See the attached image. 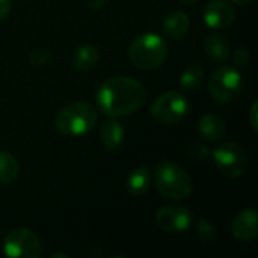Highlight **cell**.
I'll return each mask as SVG.
<instances>
[{"instance_id": "6da1fadb", "label": "cell", "mask_w": 258, "mask_h": 258, "mask_svg": "<svg viewBox=\"0 0 258 258\" xmlns=\"http://www.w3.org/2000/svg\"><path fill=\"white\" fill-rule=\"evenodd\" d=\"M145 86L128 76H112L104 79L97 91V104L109 118H121L135 113L147 103Z\"/></svg>"}, {"instance_id": "7a4b0ae2", "label": "cell", "mask_w": 258, "mask_h": 258, "mask_svg": "<svg viewBox=\"0 0 258 258\" xmlns=\"http://www.w3.org/2000/svg\"><path fill=\"white\" fill-rule=\"evenodd\" d=\"M151 178L157 192L166 200L181 201L192 194V178L187 171L169 160L156 165Z\"/></svg>"}, {"instance_id": "3957f363", "label": "cell", "mask_w": 258, "mask_h": 258, "mask_svg": "<svg viewBox=\"0 0 258 258\" xmlns=\"http://www.w3.org/2000/svg\"><path fill=\"white\" fill-rule=\"evenodd\" d=\"M98 122V113L92 104L86 101H74L62 107L56 118V128L65 136H83L89 133Z\"/></svg>"}, {"instance_id": "277c9868", "label": "cell", "mask_w": 258, "mask_h": 258, "mask_svg": "<svg viewBox=\"0 0 258 258\" xmlns=\"http://www.w3.org/2000/svg\"><path fill=\"white\" fill-rule=\"evenodd\" d=\"M128 57L141 70H156L168 57V44L157 33H142L132 41Z\"/></svg>"}, {"instance_id": "5b68a950", "label": "cell", "mask_w": 258, "mask_h": 258, "mask_svg": "<svg viewBox=\"0 0 258 258\" xmlns=\"http://www.w3.org/2000/svg\"><path fill=\"white\" fill-rule=\"evenodd\" d=\"M242 85V76L237 68L231 65H222L210 76L209 94L216 103L228 104L239 97Z\"/></svg>"}, {"instance_id": "8992f818", "label": "cell", "mask_w": 258, "mask_h": 258, "mask_svg": "<svg viewBox=\"0 0 258 258\" xmlns=\"http://www.w3.org/2000/svg\"><path fill=\"white\" fill-rule=\"evenodd\" d=\"M189 112L187 98L178 91H168L159 95L151 104L153 118L165 125L181 122Z\"/></svg>"}, {"instance_id": "52a82bcc", "label": "cell", "mask_w": 258, "mask_h": 258, "mask_svg": "<svg viewBox=\"0 0 258 258\" xmlns=\"http://www.w3.org/2000/svg\"><path fill=\"white\" fill-rule=\"evenodd\" d=\"M212 157L218 171L227 178H240L248 169V154L236 142H224L213 153Z\"/></svg>"}, {"instance_id": "ba28073f", "label": "cell", "mask_w": 258, "mask_h": 258, "mask_svg": "<svg viewBox=\"0 0 258 258\" xmlns=\"http://www.w3.org/2000/svg\"><path fill=\"white\" fill-rule=\"evenodd\" d=\"M42 252L39 237L29 228H15L3 240V254L11 258H38Z\"/></svg>"}, {"instance_id": "9c48e42d", "label": "cell", "mask_w": 258, "mask_h": 258, "mask_svg": "<svg viewBox=\"0 0 258 258\" xmlns=\"http://www.w3.org/2000/svg\"><path fill=\"white\" fill-rule=\"evenodd\" d=\"M194 222V216L186 207L178 206H163L156 212V224L157 227L169 234L184 233L190 228Z\"/></svg>"}, {"instance_id": "30bf717a", "label": "cell", "mask_w": 258, "mask_h": 258, "mask_svg": "<svg viewBox=\"0 0 258 258\" xmlns=\"http://www.w3.org/2000/svg\"><path fill=\"white\" fill-rule=\"evenodd\" d=\"M236 18L234 6L228 0H212L204 8V21L210 29H228Z\"/></svg>"}, {"instance_id": "8fae6325", "label": "cell", "mask_w": 258, "mask_h": 258, "mask_svg": "<svg viewBox=\"0 0 258 258\" xmlns=\"http://www.w3.org/2000/svg\"><path fill=\"white\" fill-rule=\"evenodd\" d=\"M233 236L240 242H251L258 236V213L254 207L245 209L233 219Z\"/></svg>"}, {"instance_id": "7c38bea8", "label": "cell", "mask_w": 258, "mask_h": 258, "mask_svg": "<svg viewBox=\"0 0 258 258\" xmlns=\"http://www.w3.org/2000/svg\"><path fill=\"white\" fill-rule=\"evenodd\" d=\"M225 132H227L225 121L219 115L206 113L198 121V133L207 142H218L219 139L224 138Z\"/></svg>"}, {"instance_id": "4fadbf2b", "label": "cell", "mask_w": 258, "mask_h": 258, "mask_svg": "<svg viewBox=\"0 0 258 258\" xmlns=\"http://www.w3.org/2000/svg\"><path fill=\"white\" fill-rule=\"evenodd\" d=\"M190 21L187 14L181 12V11H174L169 12L168 15H165V18L162 20V32L172 39H180L183 38L187 30H189Z\"/></svg>"}, {"instance_id": "5bb4252c", "label": "cell", "mask_w": 258, "mask_h": 258, "mask_svg": "<svg viewBox=\"0 0 258 258\" xmlns=\"http://www.w3.org/2000/svg\"><path fill=\"white\" fill-rule=\"evenodd\" d=\"M100 141L107 150H110V151L118 150L124 142V127H122V124L118 122L115 118H110V119L104 121L101 124V128H100Z\"/></svg>"}, {"instance_id": "9a60e30c", "label": "cell", "mask_w": 258, "mask_h": 258, "mask_svg": "<svg viewBox=\"0 0 258 258\" xmlns=\"http://www.w3.org/2000/svg\"><path fill=\"white\" fill-rule=\"evenodd\" d=\"M98 60H100V51L92 44H85V45L77 47L71 57L73 67L79 71L92 70L98 63Z\"/></svg>"}, {"instance_id": "2e32d148", "label": "cell", "mask_w": 258, "mask_h": 258, "mask_svg": "<svg viewBox=\"0 0 258 258\" xmlns=\"http://www.w3.org/2000/svg\"><path fill=\"white\" fill-rule=\"evenodd\" d=\"M204 51L209 59L215 62H225L230 57V42L225 36L222 35H210L204 41Z\"/></svg>"}, {"instance_id": "e0dca14e", "label": "cell", "mask_w": 258, "mask_h": 258, "mask_svg": "<svg viewBox=\"0 0 258 258\" xmlns=\"http://www.w3.org/2000/svg\"><path fill=\"white\" fill-rule=\"evenodd\" d=\"M151 184V171L145 166L135 168L127 177V190L133 197H142Z\"/></svg>"}, {"instance_id": "ac0fdd59", "label": "cell", "mask_w": 258, "mask_h": 258, "mask_svg": "<svg viewBox=\"0 0 258 258\" xmlns=\"http://www.w3.org/2000/svg\"><path fill=\"white\" fill-rule=\"evenodd\" d=\"M20 175V165L17 159L8 153L0 150V184H11Z\"/></svg>"}, {"instance_id": "d6986e66", "label": "cell", "mask_w": 258, "mask_h": 258, "mask_svg": "<svg viewBox=\"0 0 258 258\" xmlns=\"http://www.w3.org/2000/svg\"><path fill=\"white\" fill-rule=\"evenodd\" d=\"M204 79V68L200 63H190L180 77V86L184 92H194L200 88Z\"/></svg>"}, {"instance_id": "ffe728a7", "label": "cell", "mask_w": 258, "mask_h": 258, "mask_svg": "<svg viewBox=\"0 0 258 258\" xmlns=\"http://www.w3.org/2000/svg\"><path fill=\"white\" fill-rule=\"evenodd\" d=\"M197 233H198V237L203 239L204 242H213L216 237V228L207 219H198L197 221Z\"/></svg>"}, {"instance_id": "44dd1931", "label": "cell", "mask_w": 258, "mask_h": 258, "mask_svg": "<svg viewBox=\"0 0 258 258\" xmlns=\"http://www.w3.org/2000/svg\"><path fill=\"white\" fill-rule=\"evenodd\" d=\"M29 60L33 67H45L51 60V54L48 50H35L30 53Z\"/></svg>"}, {"instance_id": "7402d4cb", "label": "cell", "mask_w": 258, "mask_h": 258, "mask_svg": "<svg viewBox=\"0 0 258 258\" xmlns=\"http://www.w3.org/2000/svg\"><path fill=\"white\" fill-rule=\"evenodd\" d=\"M249 60H251V54H249V50H246V48H239L233 54L234 67H246L249 63Z\"/></svg>"}, {"instance_id": "603a6c76", "label": "cell", "mask_w": 258, "mask_h": 258, "mask_svg": "<svg viewBox=\"0 0 258 258\" xmlns=\"http://www.w3.org/2000/svg\"><path fill=\"white\" fill-rule=\"evenodd\" d=\"M190 156H192L195 160H204L206 157L210 156V151H209L206 147H203V145H200V144H195V145H192Z\"/></svg>"}, {"instance_id": "cb8c5ba5", "label": "cell", "mask_w": 258, "mask_h": 258, "mask_svg": "<svg viewBox=\"0 0 258 258\" xmlns=\"http://www.w3.org/2000/svg\"><path fill=\"white\" fill-rule=\"evenodd\" d=\"M257 109H258V104H257V103H254V104L251 106V110H249V124H251V127L254 128V132H257V130H258Z\"/></svg>"}, {"instance_id": "d4e9b609", "label": "cell", "mask_w": 258, "mask_h": 258, "mask_svg": "<svg viewBox=\"0 0 258 258\" xmlns=\"http://www.w3.org/2000/svg\"><path fill=\"white\" fill-rule=\"evenodd\" d=\"M11 12V0H0V20H5Z\"/></svg>"}, {"instance_id": "484cf974", "label": "cell", "mask_w": 258, "mask_h": 258, "mask_svg": "<svg viewBox=\"0 0 258 258\" xmlns=\"http://www.w3.org/2000/svg\"><path fill=\"white\" fill-rule=\"evenodd\" d=\"M106 2L107 0H88V6L91 9H100L106 5Z\"/></svg>"}, {"instance_id": "4316f807", "label": "cell", "mask_w": 258, "mask_h": 258, "mask_svg": "<svg viewBox=\"0 0 258 258\" xmlns=\"http://www.w3.org/2000/svg\"><path fill=\"white\" fill-rule=\"evenodd\" d=\"M236 5H246V3H249L251 0H233Z\"/></svg>"}, {"instance_id": "83f0119b", "label": "cell", "mask_w": 258, "mask_h": 258, "mask_svg": "<svg viewBox=\"0 0 258 258\" xmlns=\"http://www.w3.org/2000/svg\"><path fill=\"white\" fill-rule=\"evenodd\" d=\"M181 3H186V5H192V3H195V2H198V0H180Z\"/></svg>"}]
</instances>
